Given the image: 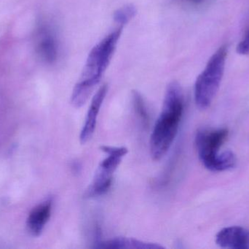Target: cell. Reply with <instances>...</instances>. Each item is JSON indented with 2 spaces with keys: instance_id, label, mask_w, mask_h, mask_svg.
Masks as SVG:
<instances>
[{
  "instance_id": "cell-3",
  "label": "cell",
  "mask_w": 249,
  "mask_h": 249,
  "mask_svg": "<svg viewBox=\"0 0 249 249\" xmlns=\"http://www.w3.org/2000/svg\"><path fill=\"white\" fill-rule=\"evenodd\" d=\"M228 129L200 130L196 136V146L199 159L206 169L213 172H222L232 169L236 165L233 152L226 151L219 153L222 145L228 139Z\"/></svg>"
},
{
  "instance_id": "cell-12",
  "label": "cell",
  "mask_w": 249,
  "mask_h": 249,
  "mask_svg": "<svg viewBox=\"0 0 249 249\" xmlns=\"http://www.w3.org/2000/svg\"><path fill=\"white\" fill-rule=\"evenodd\" d=\"M133 100L136 112L140 115L141 118L144 122H146L147 121L148 117L146 105H145L144 101H143L142 95L137 91H134L133 92Z\"/></svg>"
},
{
  "instance_id": "cell-2",
  "label": "cell",
  "mask_w": 249,
  "mask_h": 249,
  "mask_svg": "<svg viewBox=\"0 0 249 249\" xmlns=\"http://www.w3.org/2000/svg\"><path fill=\"white\" fill-rule=\"evenodd\" d=\"M123 26L105 37L90 51L80 80L73 89L71 103L74 108L83 107L102 80L116 49Z\"/></svg>"
},
{
  "instance_id": "cell-11",
  "label": "cell",
  "mask_w": 249,
  "mask_h": 249,
  "mask_svg": "<svg viewBox=\"0 0 249 249\" xmlns=\"http://www.w3.org/2000/svg\"><path fill=\"white\" fill-rule=\"evenodd\" d=\"M136 14V9L134 6L127 5L118 9L114 13V20L121 26L126 24Z\"/></svg>"
},
{
  "instance_id": "cell-4",
  "label": "cell",
  "mask_w": 249,
  "mask_h": 249,
  "mask_svg": "<svg viewBox=\"0 0 249 249\" xmlns=\"http://www.w3.org/2000/svg\"><path fill=\"white\" fill-rule=\"evenodd\" d=\"M227 48L222 46L213 54L195 84V101L201 110L210 107L216 96L225 72Z\"/></svg>"
},
{
  "instance_id": "cell-13",
  "label": "cell",
  "mask_w": 249,
  "mask_h": 249,
  "mask_svg": "<svg viewBox=\"0 0 249 249\" xmlns=\"http://www.w3.org/2000/svg\"><path fill=\"white\" fill-rule=\"evenodd\" d=\"M237 52L241 55H249V30L244 39L237 46Z\"/></svg>"
},
{
  "instance_id": "cell-9",
  "label": "cell",
  "mask_w": 249,
  "mask_h": 249,
  "mask_svg": "<svg viewBox=\"0 0 249 249\" xmlns=\"http://www.w3.org/2000/svg\"><path fill=\"white\" fill-rule=\"evenodd\" d=\"M52 204V200L48 199L34 208L29 213L26 221V227L32 236L37 237L42 233L51 218Z\"/></svg>"
},
{
  "instance_id": "cell-6",
  "label": "cell",
  "mask_w": 249,
  "mask_h": 249,
  "mask_svg": "<svg viewBox=\"0 0 249 249\" xmlns=\"http://www.w3.org/2000/svg\"><path fill=\"white\" fill-rule=\"evenodd\" d=\"M107 91V85H102L92 99L85 120L84 125L80 133V140L81 144H86L88 143L94 134L98 116L102 104L106 97Z\"/></svg>"
},
{
  "instance_id": "cell-8",
  "label": "cell",
  "mask_w": 249,
  "mask_h": 249,
  "mask_svg": "<svg viewBox=\"0 0 249 249\" xmlns=\"http://www.w3.org/2000/svg\"><path fill=\"white\" fill-rule=\"evenodd\" d=\"M36 42V52L41 59L47 64L55 62L58 57V40L51 28L41 27Z\"/></svg>"
},
{
  "instance_id": "cell-10",
  "label": "cell",
  "mask_w": 249,
  "mask_h": 249,
  "mask_svg": "<svg viewBox=\"0 0 249 249\" xmlns=\"http://www.w3.org/2000/svg\"><path fill=\"white\" fill-rule=\"evenodd\" d=\"M96 249H160L162 246L153 243L144 242L134 238H115L96 243Z\"/></svg>"
},
{
  "instance_id": "cell-1",
  "label": "cell",
  "mask_w": 249,
  "mask_h": 249,
  "mask_svg": "<svg viewBox=\"0 0 249 249\" xmlns=\"http://www.w3.org/2000/svg\"><path fill=\"white\" fill-rule=\"evenodd\" d=\"M183 112L181 86L177 82H171L165 91L162 110L151 134L149 148L153 160H160L168 153L178 133Z\"/></svg>"
},
{
  "instance_id": "cell-7",
  "label": "cell",
  "mask_w": 249,
  "mask_h": 249,
  "mask_svg": "<svg viewBox=\"0 0 249 249\" xmlns=\"http://www.w3.org/2000/svg\"><path fill=\"white\" fill-rule=\"evenodd\" d=\"M216 244L221 248L249 249V230L238 226L224 228L216 234Z\"/></svg>"
},
{
  "instance_id": "cell-5",
  "label": "cell",
  "mask_w": 249,
  "mask_h": 249,
  "mask_svg": "<svg viewBox=\"0 0 249 249\" xmlns=\"http://www.w3.org/2000/svg\"><path fill=\"white\" fill-rule=\"evenodd\" d=\"M101 149L107 153V156L99 164L91 183L86 190V198H95L107 192L114 173L127 153V149L124 146H102Z\"/></svg>"
},
{
  "instance_id": "cell-14",
  "label": "cell",
  "mask_w": 249,
  "mask_h": 249,
  "mask_svg": "<svg viewBox=\"0 0 249 249\" xmlns=\"http://www.w3.org/2000/svg\"><path fill=\"white\" fill-rule=\"evenodd\" d=\"M190 1H191L192 2L196 3V4H197V3L202 2V1H204V0H190Z\"/></svg>"
}]
</instances>
